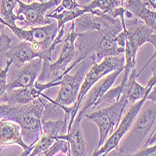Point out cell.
<instances>
[{
	"instance_id": "cell-1",
	"label": "cell",
	"mask_w": 156,
	"mask_h": 156,
	"mask_svg": "<svg viewBox=\"0 0 156 156\" xmlns=\"http://www.w3.org/2000/svg\"><path fill=\"white\" fill-rule=\"evenodd\" d=\"M122 30L120 18L108 21L99 31L85 32L78 35L75 47L79 51L80 60L91 58L97 62L108 56H118L124 50L117 45L116 37Z\"/></svg>"
},
{
	"instance_id": "cell-2",
	"label": "cell",
	"mask_w": 156,
	"mask_h": 156,
	"mask_svg": "<svg viewBox=\"0 0 156 156\" xmlns=\"http://www.w3.org/2000/svg\"><path fill=\"white\" fill-rule=\"evenodd\" d=\"M45 97H38L25 105H10L0 103V119L17 122L22 131V136L27 145L33 146L42 135V114Z\"/></svg>"
},
{
	"instance_id": "cell-3",
	"label": "cell",
	"mask_w": 156,
	"mask_h": 156,
	"mask_svg": "<svg viewBox=\"0 0 156 156\" xmlns=\"http://www.w3.org/2000/svg\"><path fill=\"white\" fill-rule=\"evenodd\" d=\"M130 13L126 10L124 14L119 17L122 23V27L125 32V47H124V66L123 76L122 81L125 83L132 70L136 68V53L138 50L146 43L156 47V30L151 29L142 21L135 17L124 18L129 16Z\"/></svg>"
},
{
	"instance_id": "cell-4",
	"label": "cell",
	"mask_w": 156,
	"mask_h": 156,
	"mask_svg": "<svg viewBox=\"0 0 156 156\" xmlns=\"http://www.w3.org/2000/svg\"><path fill=\"white\" fill-rule=\"evenodd\" d=\"M156 104L146 100L135 119L132 126L121 139L117 148V155H134L141 149L151 131L155 128Z\"/></svg>"
},
{
	"instance_id": "cell-5",
	"label": "cell",
	"mask_w": 156,
	"mask_h": 156,
	"mask_svg": "<svg viewBox=\"0 0 156 156\" xmlns=\"http://www.w3.org/2000/svg\"><path fill=\"white\" fill-rule=\"evenodd\" d=\"M78 35L79 34L75 32L72 23L69 31L63 37V45L58 59L54 63H51L48 60H42V68L37 79V82L47 83L59 80L65 73L71 71L80 62L79 51L75 47V41Z\"/></svg>"
},
{
	"instance_id": "cell-6",
	"label": "cell",
	"mask_w": 156,
	"mask_h": 156,
	"mask_svg": "<svg viewBox=\"0 0 156 156\" xmlns=\"http://www.w3.org/2000/svg\"><path fill=\"white\" fill-rule=\"evenodd\" d=\"M94 62L95 61L91 58L82 59L76 66L77 69L74 74H69V72L65 73L61 78L60 90L57 93V96L54 99L49 97L48 100L58 105L66 113L71 115L73 110L72 105H74L77 101L84 77Z\"/></svg>"
},
{
	"instance_id": "cell-7",
	"label": "cell",
	"mask_w": 156,
	"mask_h": 156,
	"mask_svg": "<svg viewBox=\"0 0 156 156\" xmlns=\"http://www.w3.org/2000/svg\"><path fill=\"white\" fill-rule=\"evenodd\" d=\"M127 105H128V101H127L126 94L122 93L117 101L84 116L87 120L96 124L98 127L99 139L96 149L100 148L107 138L114 132Z\"/></svg>"
},
{
	"instance_id": "cell-8",
	"label": "cell",
	"mask_w": 156,
	"mask_h": 156,
	"mask_svg": "<svg viewBox=\"0 0 156 156\" xmlns=\"http://www.w3.org/2000/svg\"><path fill=\"white\" fill-rule=\"evenodd\" d=\"M0 23H2L6 28H9L20 40H24L30 42L33 45H36L40 51V58L42 60H48L51 62L52 54L50 53L49 49L59 31L56 23L51 22L47 25L31 27L30 29H25L23 27H19L17 24L10 25L5 23L1 17H0Z\"/></svg>"
},
{
	"instance_id": "cell-9",
	"label": "cell",
	"mask_w": 156,
	"mask_h": 156,
	"mask_svg": "<svg viewBox=\"0 0 156 156\" xmlns=\"http://www.w3.org/2000/svg\"><path fill=\"white\" fill-rule=\"evenodd\" d=\"M123 66H124V55L123 54L118 55V56H108V57L103 58L99 63L94 62V64L89 68L86 75L84 77L83 82L81 84L80 92H79L77 101L72 106L73 110H72L71 115H70L67 130L70 128L75 116L77 115L84 96L86 95L88 91L93 87V85L95 84L99 80L103 78L104 76H106L107 74L114 71V70L123 68Z\"/></svg>"
},
{
	"instance_id": "cell-10",
	"label": "cell",
	"mask_w": 156,
	"mask_h": 156,
	"mask_svg": "<svg viewBox=\"0 0 156 156\" xmlns=\"http://www.w3.org/2000/svg\"><path fill=\"white\" fill-rule=\"evenodd\" d=\"M59 3L56 0H44V1H31L24 3L20 0L16 15L18 21L30 27H37L47 25L51 23V19L46 17L47 11Z\"/></svg>"
},
{
	"instance_id": "cell-11",
	"label": "cell",
	"mask_w": 156,
	"mask_h": 156,
	"mask_svg": "<svg viewBox=\"0 0 156 156\" xmlns=\"http://www.w3.org/2000/svg\"><path fill=\"white\" fill-rule=\"evenodd\" d=\"M147 100V96L143 97L137 100L136 102L131 104L129 108L127 109L124 116L121 118V121L116 127V129L113 132L104 142V144L100 147L96 149L93 155L94 156H99V155H108L110 151L115 150L121 141V139L123 137V136L128 132L130 127L132 126L135 119L136 118L138 112L141 109V107L143 106L144 102Z\"/></svg>"
},
{
	"instance_id": "cell-12",
	"label": "cell",
	"mask_w": 156,
	"mask_h": 156,
	"mask_svg": "<svg viewBox=\"0 0 156 156\" xmlns=\"http://www.w3.org/2000/svg\"><path fill=\"white\" fill-rule=\"evenodd\" d=\"M61 80L56 81H51L47 83H40L36 81L33 86L22 87L6 91L0 97V103H7L10 105H25L35 101L37 98L44 97V91L60 86Z\"/></svg>"
},
{
	"instance_id": "cell-13",
	"label": "cell",
	"mask_w": 156,
	"mask_h": 156,
	"mask_svg": "<svg viewBox=\"0 0 156 156\" xmlns=\"http://www.w3.org/2000/svg\"><path fill=\"white\" fill-rule=\"evenodd\" d=\"M42 62H43L42 59L37 57L19 67H13L10 66L8 73V83L6 91L33 86L41 71Z\"/></svg>"
},
{
	"instance_id": "cell-14",
	"label": "cell",
	"mask_w": 156,
	"mask_h": 156,
	"mask_svg": "<svg viewBox=\"0 0 156 156\" xmlns=\"http://www.w3.org/2000/svg\"><path fill=\"white\" fill-rule=\"evenodd\" d=\"M123 68H120L114 70L103 78H101L95 84L93 85V87L88 91L86 95L84 96L83 100L80 104L79 113L84 116V113L86 112L90 108H95L96 106L100 105V100L102 96L106 94L108 90H109L113 83L115 82L119 75L122 72Z\"/></svg>"
},
{
	"instance_id": "cell-15",
	"label": "cell",
	"mask_w": 156,
	"mask_h": 156,
	"mask_svg": "<svg viewBox=\"0 0 156 156\" xmlns=\"http://www.w3.org/2000/svg\"><path fill=\"white\" fill-rule=\"evenodd\" d=\"M19 145L23 149L22 156L29 155L33 146L27 145L22 136L20 125L10 120L0 119V151L4 148Z\"/></svg>"
},
{
	"instance_id": "cell-16",
	"label": "cell",
	"mask_w": 156,
	"mask_h": 156,
	"mask_svg": "<svg viewBox=\"0 0 156 156\" xmlns=\"http://www.w3.org/2000/svg\"><path fill=\"white\" fill-rule=\"evenodd\" d=\"M40 51L36 45L24 40H20L12 43L5 54V59L12 61L11 66L19 67L35 58H40Z\"/></svg>"
},
{
	"instance_id": "cell-17",
	"label": "cell",
	"mask_w": 156,
	"mask_h": 156,
	"mask_svg": "<svg viewBox=\"0 0 156 156\" xmlns=\"http://www.w3.org/2000/svg\"><path fill=\"white\" fill-rule=\"evenodd\" d=\"M82 119H83V115H81L80 113L78 112L71 123L70 128L67 130V132L65 135H62L58 137V138L66 140L69 143L70 153L73 156L87 155L86 141H85V138L83 136V133L81 130Z\"/></svg>"
},
{
	"instance_id": "cell-18",
	"label": "cell",
	"mask_w": 156,
	"mask_h": 156,
	"mask_svg": "<svg viewBox=\"0 0 156 156\" xmlns=\"http://www.w3.org/2000/svg\"><path fill=\"white\" fill-rule=\"evenodd\" d=\"M122 6L133 17L142 21L151 29L156 30V12L150 8L145 0H125Z\"/></svg>"
},
{
	"instance_id": "cell-19",
	"label": "cell",
	"mask_w": 156,
	"mask_h": 156,
	"mask_svg": "<svg viewBox=\"0 0 156 156\" xmlns=\"http://www.w3.org/2000/svg\"><path fill=\"white\" fill-rule=\"evenodd\" d=\"M115 18L103 19L100 16L94 15L92 12H84L74 21H72L74 29L77 34H81L85 32L99 31L101 30L107 22L112 21Z\"/></svg>"
},
{
	"instance_id": "cell-20",
	"label": "cell",
	"mask_w": 156,
	"mask_h": 156,
	"mask_svg": "<svg viewBox=\"0 0 156 156\" xmlns=\"http://www.w3.org/2000/svg\"><path fill=\"white\" fill-rule=\"evenodd\" d=\"M69 119L70 116L66 114L65 117L59 119L42 121V134L53 139L58 138L67 132Z\"/></svg>"
},
{
	"instance_id": "cell-21",
	"label": "cell",
	"mask_w": 156,
	"mask_h": 156,
	"mask_svg": "<svg viewBox=\"0 0 156 156\" xmlns=\"http://www.w3.org/2000/svg\"><path fill=\"white\" fill-rule=\"evenodd\" d=\"M84 12H88V11H87V9L82 5L80 8H78L76 9H72V10L64 9L60 12L47 13L46 17H48L49 19L55 20L56 24H57V28L59 30L62 27H65L67 23L74 21L77 17H79L80 14H82Z\"/></svg>"
},
{
	"instance_id": "cell-22",
	"label": "cell",
	"mask_w": 156,
	"mask_h": 156,
	"mask_svg": "<svg viewBox=\"0 0 156 156\" xmlns=\"http://www.w3.org/2000/svg\"><path fill=\"white\" fill-rule=\"evenodd\" d=\"M19 1L20 0H0V17L10 25H16L19 19L14 12Z\"/></svg>"
},
{
	"instance_id": "cell-23",
	"label": "cell",
	"mask_w": 156,
	"mask_h": 156,
	"mask_svg": "<svg viewBox=\"0 0 156 156\" xmlns=\"http://www.w3.org/2000/svg\"><path fill=\"white\" fill-rule=\"evenodd\" d=\"M121 5H122V2L119 1V0H92L89 4L83 6L87 9L88 12L94 9H97L101 13L109 15L113 9Z\"/></svg>"
},
{
	"instance_id": "cell-24",
	"label": "cell",
	"mask_w": 156,
	"mask_h": 156,
	"mask_svg": "<svg viewBox=\"0 0 156 156\" xmlns=\"http://www.w3.org/2000/svg\"><path fill=\"white\" fill-rule=\"evenodd\" d=\"M55 156V155H71L70 153V146L66 140L62 138H57L54 142L50 146L48 150H46L41 156Z\"/></svg>"
},
{
	"instance_id": "cell-25",
	"label": "cell",
	"mask_w": 156,
	"mask_h": 156,
	"mask_svg": "<svg viewBox=\"0 0 156 156\" xmlns=\"http://www.w3.org/2000/svg\"><path fill=\"white\" fill-rule=\"evenodd\" d=\"M4 25L0 23V68L3 66L5 54L13 43V39L5 32Z\"/></svg>"
},
{
	"instance_id": "cell-26",
	"label": "cell",
	"mask_w": 156,
	"mask_h": 156,
	"mask_svg": "<svg viewBox=\"0 0 156 156\" xmlns=\"http://www.w3.org/2000/svg\"><path fill=\"white\" fill-rule=\"evenodd\" d=\"M53 138L49 137L45 135L42 134L39 138L37 140V142L35 143L31 152H30V156H37V155H41L46 150H48L50 148V146L54 142Z\"/></svg>"
},
{
	"instance_id": "cell-27",
	"label": "cell",
	"mask_w": 156,
	"mask_h": 156,
	"mask_svg": "<svg viewBox=\"0 0 156 156\" xmlns=\"http://www.w3.org/2000/svg\"><path fill=\"white\" fill-rule=\"evenodd\" d=\"M12 61L7 59L6 64L3 67L0 68V97L7 90V83H8V73L10 68Z\"/></svg>"
},
{
	"instance_id": "cell-28",
	"label": "cell",
	"mask_w": 156,
	"mask_h": 156,
	"mask_svg": "<svg viewBox=\"0 0 156 156\" xmlns=\"http://www.w3.org/2000/svg\"><path fill=\"white\" fill-rule=\"evenodd\" d=\"M156 145H151L148 147H143L139 149L134 155L136 156H155L156 154Z\"/></svg>"
},
{
	"instance_id": "cell-29",
	"label": "cell",
	"mask_w": 156,
	"mask_h": 156,
	"mask_svg": "<svg viewBox=\"0 0 156 156\" xmlns=\"http://www.w3.org/2000/svg\"><path fill=\"white\" fill-rule=\"evenodd\" d=\"M145 1L149 4L151 9H152L154 10L156 9V0H145Z\"/></svg>"
},
{
	"instance_id": "cell-30",
	"label": "cell",
	"mask_w": 156,
	"mask_h": 156,
	"mask_svg": "<svg viewBox=\"0 0 156 156\" xmlns=\"http://www.w3.org/2000/svg\"><path fill=\"white\" fill-rule=\"evenodd\" d=\"M29 2H31V1H44V0H28Z\"/></svg>"
},
{
	"instance_id": "cell-31",
	"label": "cell",
	"mask_w": 156,
	"mask_h": 156,
	"mask_svg": "<svg viewBox=\"0 0 156 156\" xmlns=\"http://www.w3.org/2000/svg\"><path fill=\"white\" fill-rule=\"evenodd\" d=\"M119 1H121V2H122V3H123V2L125 1V0H119Z\"/></svg>"
},
{
	"instance_id": "cell-32",
	"label": "cell",
	"mask_w": 156,
	"mask_h": 156,
	"mask_svg": "<svg viewBox=\"0 0 156 156\" xmlns=\"http://www.w3.org/2000/svg\"><path fill=\"white\" fill-rule=\"evenodd\" d=\"M76 1H77V0H76Z\"/></svg>"
}]
</instances>
